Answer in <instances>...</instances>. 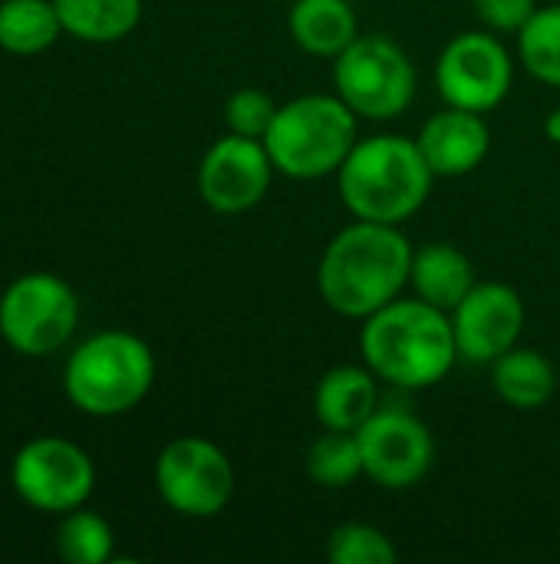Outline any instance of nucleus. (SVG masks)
<instances>
[{
	"label": "nucleus",
	"mask_w": 560,
	"mask_h": 564,
	"mask_svg": "<svg viewBox=\"0 0 560 564\" xmlns=\"http://www.w3.org/2000/svg\"><path fill=\"white\" fill-rule=\"evenodd\" d=\"M63 23L53 0H3L0 3V46L20 56L53 46Z\"/></svg>",
	"instance_id": "nucleus-20"
},
{
	"label": "nucleus",
	"mask_w": 560,
	"mask_h": 564,
	"mask_svg": "<svg viewBox=\"0 0 560 564\" xmlns=\"http://www.w3.org/2000/svg\"><path fill=\"white\" fill-rule=\"evenodd\" d=\"M274 116H277L274 99L267 93H261V89H251V86L238 89L228 99V106H224V119H228L231 132L251 135V139H264L271 122H274Z\"/></svg>",
	"instance_id": "nucleus-25"
},
{
	"label": "nucleus",
	"mask_w": 560,
	"mask_h": 564,
	"mask_svg": "<svg viewBox=\"0 0 560 564\" xmlns=\"http://www.w3.org/2000/svg\"><path fill=\"white\" fill-rule=\"evenodd\" d=\"M492 367V383L498 397L515 410H541L558 390L554 364L531 347H512Z\"/></svg>",
	"instance_id": "nucleus-18"
},
{
	"label": "nucleus",
	"mask_w": 560,
	"mask_h": 564,
	"mask_svg": "<svg viewBox=\"0 0 560 564\" xmlns=\"http://www.w3.org/2000/svg\"><path fill=\"white\" fill-rule=\"evenodd\" d=\"M512 56L492 33H459L436 63V86L449 106L488 112L512 89Z\"/></svg>",
	"instance_id": "nucleus-10"
},
{
	"label": "nucleus",
	"mask_w": 560,
	"mask_h": 564,
	"mask_svg": "<svg viewBox=\"0 0 560 564\" xmlns=\"http://www.w3.org/2000/svg\"><path fill=\"white\" fill-rule=\"evenodd\" d=\"M63 30L86 43H116L139 26L142 0H53Z\"/></svg>",
	"instance_id": "nucleus-19"
},
{
	"label": "nucleus",
	"mask_w": 560,
	"mask_h": 564,
	"mask_svg": "<svg viewBox=\"0 0 560 564\" xmlns=\"http://www.w3.org/2000/svg\"><path fill=\"white\" fill-rule=\"evenodd\" d=\"M59 558L73 564H106L112 558V529L96 512H73L56 532Z\"/></svg>",
	"instance_id": "nucleus-23"
},
{
	"label": "nucleus",
	"mask_w": 560,
	"mask_h": 564,
	"mask_svg": "<svg viewBox=\"0 0 560 564\" xmlns=\"http://www.w3.org/2000/svg\"><path fill=\"white\" fill-rule=\"evenodd\" d=\"M370 367H333L320 377L314 393V413L327 430L356 433L376 410L380 390Z\"/></svg>",
	"instance_id": "nucleus-15"
},
{
	"label": "nucleus",
	"mask_w": 560,
	"mask_h": 564,
	"mask_svg": "<svg viewBox=\"0 0 560 564\" xmlns=\"http://www.w3.org/2000/svg\"><path fill=\"white\" fill-rule=\"evenodd\" d=\"M545 132H548V139H551V142H560V109H554V112L548 116Z\"/></svg>",
	"instance_id": "nucleus-27"
},
{
	"label": "nucleus",
	"mask_w": 560,
	"mask_h": 564,
	"mask_svg": "<svg viewBox=\"0 0 560 564\" xmlns=\"http://www.w3.org/2000/svg\"><path fill=\"white\" fill-rule=\"evenodd\" d=\"M479 17L502 33H518L535 17V0H475Z\"/></svg>",
	"instance_id": "nucleus-26"
},
{
	"label": "nucleus",
	"mask_w": 560,
	"mask_h": 564,
	"mask_svg": "<svg viewBox=\"0 0 560 564\" xmlns=\"http://www.w3.org/2000/svg\"><path fill=\"white\" fill-rule=\"evenodd\" d=\"M525 327V304L515 288L485 281L475 284L452 311V330L459 357L469 364H495L512 350Z\"/></svg>",
	"instance_id": "nucleus-13"
},
{
	"label": "nucleus",
	"mask_w": 560,
	"mask_h": 564,
	"mask_svg": "<svg viewBox=\"0 0 560 564\" xmlns=\"http://www.w3.org/2000/svg\"><path fill=\"white\" fill-rule=\"evenodd\" d=\"M274 172L277 169L267 155L264 139L231 132L205 152L198 169V192L208 208L221 215H238L254 208L267 195Z\"/></svg>",
	"instance_id": "nucleus-12"
},
{
	"label": "nucleus",
	"mask_w": 560,
	"mask_h": 564,
	"mask_svg": "<svg viewBox=\"0 0 560 564\" xmlns=\"http://www.w3.org/2000/svg\"><path fill=\"white\" fill-rule=\"evenodd\" d=\"M416 142L436 175L455 178V175H469L472 169L482 165V159L488 155V145H492V132H488L482 112L449 106L422 126Z\"/></svg>",
	"instance_id": "nucleus-14"
},
{
	"label": "nucleus",
	"mask_w": 560,
	"mask_h": 564,
	"mask_svg": "<svg viewBox=\"0 0 560 564\" xmlns=\"http://www.w3.org/2000/svg\"><path fill=\"white\" fill-rule=\"evenodd\" d=\"M10 479L26 506L40 512H73L92 496L96 469L76 443L43 436L17 453Z\"/></svg>",
	"instance_id": "nucleus-9"
},
{
	"label": "nucleus",
	"mask_w": 560,
	"mask_h": 564,
	"mask_svg": "<svg viewBox=\"0 0 560 564\" xmlns=\"http://www.w3.org/2000/svg\"><path fill=\"white\" fill-rule=\"evenodd\" d=\"M337 175L343 205L360 221L383 225L413 218L426 205L436 178L419 142L406 135H373L356 142Z\"/></svg>",
	"instance_id": "nucleus-3"
},
{
	"label": "nucleus",
	"mask_w": 560,
	"mask_h": 564,
	"mask_svg": "<svg viewBox=\"0 0 560 564\" xmlns=\"http://www.w3.org/2000/svg\"><path fill=\"white\" fill-rule=\"evenodd\" d=\"M287 26L304 53L330 59H337L360 36L356 13L347 0H294Z\"/></svg>",
	"instance_id": "nucleus-17"
},
{
	"label": "nucleus",
	"mask_w": 560,
	"mask_h": 564,
	"mask_svg": "<svg viewBox=\"0 0 560 564\" xmlns=\"http://www.w3.org/2000/svg\"><path fill=\"white\" fill-rule=\"evenodd\" d=\"M337 96L366 119L386 122L409 109L416 96V66L409 53L389 36H356L333 59Z\"/></svg>",
	"instance_id": "nucleus-6"
},
{
	"label": "nucleus",
	"mask_w": 560,
	"mask_h": 564,
	"mask_svg": "<svg viewBox=\"0 0 560 564\" xmlns=\"http://www.w3.org/2000/svg\"><path fill=\"white\" fill-rule=\"evenodd\" d=\"M155 380V357L145 340L106 330L79 344L66 364V393L89 416H119L145 400Z\"/></svg>",
	"instance_id": "nucleus-5"
},
{
	"label": "nucleus",
	"mask_w": 560,
	"mask_h": 564,
	"mask_svg": "<svg viewBox=\"0 0 560 564\" xmlns=\"http://www.w3.org/2000/svg\"><path fill=\"white\" fill-rule=\"evenodd\" d=\"M409 284L416 288L422 301L452 314L479 281H475L472 261L455 245L436 241V245H426L422 251H413Z\"/></svg>",
	"instance_id": "nucleus-16"
},
{
	"label": "nucleus",
	"mask_w": 560,
	"mask_h": 564,
	"mask_svg": "<svg viewBox=\"0 0 560 564\" xmlns=\"http://www.w3.org/2000/svg\"><path fill=\"white\" fill-rule=\"evenodd\" d=\"M360 354L363 364L393 387H436L439 380H446L459 357L452 317L422 297H396L363 321Z\"/></svg>",
	"instance_id": "nucleus-2"
},
{
	"label": "nucleus",
	"mask_w": 560,
	"mask_h": 564,
	"mask_svg": "<svg viewBox=\"0 0 560 564\" xmlns=\"http://www.w3.org/2000/svg\"><path fill=\"white\" fill-rule=\"evenodd\" d=\"M79 304L66 281L56 274H23L0 297V334L26 357L59 350L76 330Z\"/></svg>",
	"instance_id": "nucleus-7"
},
{
	"label": "nucleus",
	"mask_w": 560,
	"mask_h": 564,
	"mask_svg": "<svg viewBox=\"0 0 560 564\" xmlns=\"http://www.w3.org/2000/svg\"><path fill=\"white\" fill-rule=\"evenodd\" d=\"M264 145L274 169L287 178L333 175L356 145V112L340 96H297L277 106Z\"/></svg>",
	"instance_id": "nucleus-4"
},
{
	"label": "nucleus",
	"mask_w": 560,
	"mask_h": 564,
	"mask_svg": "<svg viewBox=\"0 0 560 564\" xmlns=\"http://www.w3.org/2000/svg\"><path fill=\"white\" fill-rule=\"evenodd\" d=\"M409 271L413 245L399 225L356 218V225H347L327 245L317 268V288L330 311L366 321L399 297L409 284Z\"/></svg>",
	"instance_id": "nucleus-1"
},
{
	"label": "nucleus",
	"mask_w": 560,
	"mask_h": 564,
	"mask_svg": "<svg viewBox=\"0 0 560 564\" xmlns=\"http://www.w3.org/2000/svg\"><path fill=\"white\" fill-rule=\"evenodd\" d=\"M327 558L333 564H393L396 562V545L389 542L386 532L363 525V522H347L330 532L327 542Z\"/></svg>",
	"instance_id": "nucleus-24"
},
{
	"label": "nucleus",
	"mask_w": 560,
	"mask_h": 564,
	"mask_svg": "<svg viewBox=\"0 0 560 564\" xmlns=\"http://www.w3.org/2000/svg\"><path fill=\"white\" fill-rule=\"evenodd\" d=\"M307 476L323 489H347L360 476H366L356 433L330 430L327 436H320L307 453Z\"/></svg>",
	"instance_id": "nucleus-21"
},
{
	"label": "nucleus",
	"mask_w": 560,
	"mask_h": 564,
	"mask_svg": "<svg viewBox=\"0 0 560 564\" xmlns=\"http://www.w3.org/2000/svg\"><path fill=\"white\" fill-rule=\"evenodd\" d=\"M155 486L168 509L188 519L218 516L234 496V466L201 436L172 440L155 463Z\"/></svg>",
	"instance_id": "nucleus-8"
},
{
	"label": "nucleus",
	"mask_w": 560,
	"mask_h": 564,
	"mask_svg": "<svg viewBox=\"0 0 560 564\" xmlns=\"http://www.w3.org/2000/svg\"><path fill=\"white\" fill-rule=\"evenodd\" d=\"M366 476L383 489H413L436 459L429 426L406 410H376L356 430Z\"/></svg>",
	"instance_id": "nucleus-11"
},
{
	"label": "nucleus",
	"mask_w": 560,
	"mask_h": 564,
	"mask_svg": "<svg viewBox=\"0 0 560 564\" xmlns=\"http://www.w3.org/2000/svg\"><path fill=\"white\" fill-rule=\"evenodd\" d=\"M518 50L535 79L560 86V3L535 10V17L518 30Z\"/></svg>",
	"instance_id": "nucleus-22"
}]
</instances>
